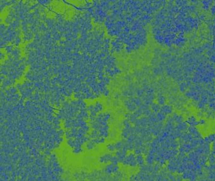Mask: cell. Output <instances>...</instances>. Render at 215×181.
Listing matches in <instances>:
<instances>
[{"label": "cell", "mask_w": 215, "mask_h": 181, "mask_svg": "<svg viewBox=\"0 0 215 181\" xmlns=\"http://www.w3.org/2000/svg\"><path fill=\"white\" fill-rule=\"evenodd\" d=\"M179 152L185 153V154H189V153L193 151V148L192 147L190 143H184L181 145L179 148Z\"/></svg>", "instance_id": "1"}, {"label": "cell", "mask_w": 215, "mask_h": 181, "mask_svg": "<svg viewBox=\"0 0 215 181\" xmlns=\"http://www.w3.org/2000/svg\"><path fill=\"white\" fill-rule=\"evenodd\" d=\"M188 133H190L193 138H202V135L200 132L198 131V128L196 126H189V129H188Z\"/></svg>", "instance_id": "2"}, {"label": "cell", "mask_w": 215, "mask_h": 181, "mask_svg": "<svg viewBox=\"0 0 215 181\" xmlns=\"http://www.w3.org/2000/svg\"><path fill=\"white\" fill-rule=\"evenodd\" d=\"M179 167V166L176 164L175 162L174 161V160L172 159V160H170L169 162H168V164L167 165V168L168 170V171L170 172L171 173H174L175 172H177V169H178Z\"/></svg>", "instance_id": "3"}, {"label": "cell", "mask_w": 215, "mask_h": 181, "mask_svg": "<svg viewBox=\"0 0 215 181\" xmlns=\"http://www.w3.org/2000/svg\"><path fill=\"white\" fill-rule=\"evenodd\" d=\"M160 111L166 115H170V114H172V113H173V107H172L171 105H163V106H162V107H161Z\"/></svg>", "instance_id": "4"}, {"label": "cell", "mask_w": 215, "mask_h": 181, "mask_svg": "<svg viewBox=\"0 0 215 181\" xmlns=\"http://www.w3.org/2000/svg\"><path fill=\"white\" fill-rule=\"evenodd\" d=\"M189 124H187V123L186 121L184 122V121L183 123H181V124H177L176 125V129L178 130L179 131H180V132H186L187 131H188V129H189Z\"/></svg>", "instance_id": "5"}, {"label": "cell", "mask_w": 215, "mask_h": 181, "mask_svg": "<svg viewBox=\"0 0 215 181\" xmlns=\"http://www.w3.org/2000/svg\"><path fill=\"white\" fill-rule=\"evenodd\" d=\"M186 122L187 123V124H189L190 126L196 127V126L199 124V123H198V121L197 120L196 118L194 117V116H190L189 118H188L187 120L186 121Z\"/></svg>", "instance_id": "6"}, {"label": "cell", "mask_w": 215, "mask_h": 181, "mask_svg": "<svg viewBox=\"0 0 215 181\" xmlns=\"http://www.w3.org/2000/svg\"><path fill=\"white\" fill-rule=\"evenodd\" d=\"M173 120H174L175 123H176L177 124H181V123H183L184 122V118L182 115H177V113H174L172 116Z\"/></svg>", "instance_id": "7"}, {"label": "cell", "mask_w": 215, "mask_h": 181, "mask_svg": "<svg viewBox=\"0 0 215 181\" xmlns=\"http://www.w3.org/2000/svg\"><path fill=\"white\" fill-rule=\"evenodd\" d=\"M202 147L203 148V150H204V153L206 155H209V154L211 153V150L210 147V144L207 143H204V144L202 145Z\"/></svg>", "instance_id": "8"}, {"label": "cell", "mask_w": 215, "mask_h": 181, "mask_svg": "<svg viewBox=\"0 0 215 181\" xmlns=\"http://www.w3.org/2000/svg\"><path fill=\"white\" fill-rule=\"evenodd\" d=\"M204 141H205V143H209V144L213 143L215 141V133H212L208 135V137H205Z\"/></svg>", "instance_id": "9"}, {"label": "cell", "mask_w": 215, "mask_h": 181, "mask_svg": "<svg viewBox=\"0 0 215 181\" xmlns=\"http://www.w3.org/2000/svg\"><path fill=\"white\" fill-rule=\"evenodd\" d=\"M157 103L159 104L160 106H163L165 105L166 102V97L165 96H164L163 95L160 94V96L158 95V97H157Z\"/></svg>", "instance_id": "10"}, {"label": "cell", "mask_w": 215, "mask_h": 181, "mask_svg": "<svg viewBox=\"0 0 215 181\" xmlns=\"http://www.w3.org/2000/svg\"><path fill=\"white\" fill-rule=\"evenodd\" d=\"M161 107L162 106L158 103H153L151 106V109L154 113H158V112H160L161 110Z\"/></svg>", "instance_id": "11"}, {"label": "cell", "mask_w": 215, "mask_h": 181, "mask_svg": "<svg viewBox=\"0 0 215 181\" xmlns=\"http://www.w3.org/2000/svg\"><path fill=\"white\" fill-rule=\"evenodd\" d=\"M192 175V170H187L184 172L182 174V177L185 180H190V177H191Z\"/></svg>", "instance_id": "12"}, {"label": "cell", "mask_w": 215, "mask_h": 181, "mask_svg": "<svg viewBox=\"0 0 215 181\" xmlns=\"http://www.w3.org/2000/svg\"><path fill=\"white\" fill-rule=\"evenodd\" d=\"M157 116L159 122H163V121H165L167 119V115H165L164 113H163L161 111L157 113Z\"/></svg>", "instance_id": "13"}, {"label": "cell", "mask_w": 215, "mask_h": 181, "mask_svg": "<svg viewBox=\"0 0 215 181\" xmlns=\"http://www.w3.org/2000/svg\"><path fill=\"white\" fill-rule=\"evenodd\" d=\"M187 170V164H182L179 167L178 169H177V172L178 173V174H183Z\"/></svg>", "instance_id": "14"}, {"label": "cell", "mask_w": 215, "mask_h": 181, "mask_svg": "<svg viewBox=\"0 0 215 181\" xmlns=\"http://www.w3.org/2000/svg\"><path fill=\"white\" fill-rule=\"evenodd\" d=\"M136 161H137L138 164H139L140 165H143L144 162H145V160H144L143 156L142 154H139L137 155L136 156Z\"/></svg>", "instance_id": "15"}, {"label": "cell", "mask_w": 215, "mask_h": 181, "mask_svg": "<svg viewBox=\"0 0 215 181\" xmlns=\"http://www.w3.org/2000/svg\"><path fill=\"white\" fill-rule=\"evenodd\" d=\"M208 161L210 165H214V164H215V156L214 154L212 153L209 154V156H208Z\"/></svg>", "instance_id": "16"}, {"label": "cell", "mask_w": 215, "mask_h": 181, "mask_svg": "<svg viewBox=\"0 0 215 181\" xmlns=\"http://www.w3.org/2000/svg\"><path fill=\"white\" fill-rule=\"evenodd\" d=\"M181 145H180L179 141H177V140H173L171 143V148H173V149H177L179 147H180Z\"/></svg>", "instance_id": "17"}, {"label": "cell", "mask_w": 215, "mask_h": 181, "mask_svg": "<svg viewBox=\"0 0 215 181\" xmlns=\"http://www.w3.org/2000/svg\"><path fill=\"white\" fill-rule=\"evenodd\" d=\"M187 88H188V85L187 84V83H182L181 84H180L179 89L181 92H185V91H186V89H187Z\"/></svg>", "instance_id": "18"}, {"label": "cell", "mask_w": 215, "mask_h": 181, "mask_svg": "<svg viewBox=\"0 0 215 181\" xmlns=\"http://www.w3.org/2000/svg\"><path fill=\"white\" fill-rule=\"evenodd\" d=\"M182 164H187L188 163L190 162V161H189V157L186 155V156H185L184 157L182 158Z\"/></svg>", "instance_id": "19"}, {"label": "cell", "mask_w": 215, "mask_h": 181, "mask_svg": "<svg viewBox=\"0 0 215 181\" xmlns=\"http://www.w3.org/2000/svg\"><path fill=\"white\" fill-rule=\"evenodd\" d=\"M209 108L211 109L213 111H215V101L209 103Z\"/></svg>", "instance_id": "20"}, {"label": "cell", "mask_w": 215, "mask_h": 181, "mask_svg": "<svg viewBox=\"0 0 215 181\" xmlns=\"http://www.w3.org/2000/svg\"><path fill=\"white\" fill-rule=\"evenodd\" d=\"M183 179L182 175H176V181H182Z\"/></svg>", "instance_id": "21"}, {"label": "cell", "mask_w": 215, "mask_h": 181, "mask_svg": "<svg viewBox=\"0 0 215 181\" xmlns=\"http://www.w3.org/2000/svg\"><path fill=\"white\" fill-rule=\"evenodd\" d=\"M198 123H199V124H201V125H203V124H204L206 123V121L204 120H200L198 121Z\"/></svg>", "instance_id": "22"}, {"label": "cell", "mask_w": 215, "mask_h": 181, "mask_svg": "<svg viewBox=\"0 0 215 181\" xmlns=\"http://www.w3.org/2000/svg\"><path fill=\"white\" fill-rule=\"evenodd\" d=\"M211 151H215V141L213 143V145H212V149Z\"/></svg>", "instance_id": "23"}, {"label": "cell", "mask_w": 215, "mask_h": 181, "mask_svg": "<svg viewBox=\"0 0 215 181\" xmlns=\"http://www.w3.org/2000/svg\"><path fill=\"white\" fill-rule=\"evenodd\" d=\"M211 153H212L214 154V156H215V151H211Z\"/></svg>", "instance_id": "24"}, {"label": "cell", "mask_w": 215, "mask_h": 181, "mask_svg": "<svg viewBox=\"0 0 215 181\" xmlns=\"http://www.w3.org/2000/svg\"><path fill=\"white\" fill-rule=\"evenodd\" d=\"M214 169H215V164H214Z\"/></svg>", "instance_id": "25"}]
</instances>
